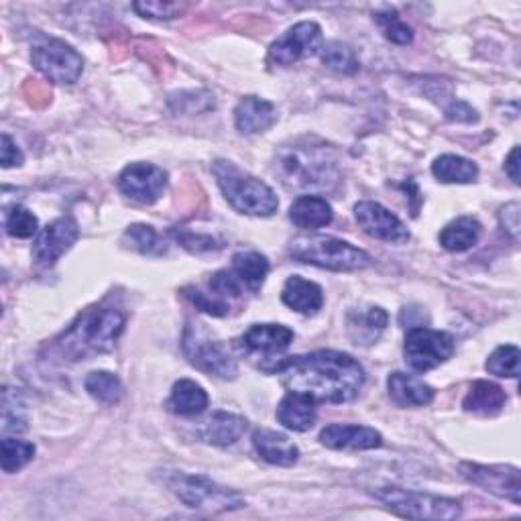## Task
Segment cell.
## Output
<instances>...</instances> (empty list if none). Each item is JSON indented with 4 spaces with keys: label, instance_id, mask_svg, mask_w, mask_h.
<instances>
[{
    "label": "cell",
    "instance_id": "1",
    "mask_svg": "<svg viewBox=\"0 0 521 521\" xmlns=\"http://www.w3.org/2000/svg\"><path fill=\"white\" fill-rule=\"evenodd\" d=\"M267 371L279 375L285 389L308 395L316 403H346L365 385V371L359 361L338 351L287 357Z\"/></svg>",
    "mask_w": 521,
    "mask_h": 521
},
{
    "label": "cell",
    "instance_id": "2",
    "mask_svg": "<svg viewBox=\"0 0 521 521\" xmlns=\"http://www.w3.org/2000/svg\"><path fill=\"white\" fill-rule=\"evenodd\" d=\"M127 324L123 308L102 302L84 310L78 320L51 344V355L78 363L114 349Z\"/></svg>",
    "mask_w": 521,
    "mask_h": 521
},
{
    "label": "cell",
    "instance_id": "3",
    "mask_svg": "<svg viewBox=\"0 0 521 521\" xmlns=\"http://www.w3.org/2000/svg\"><path fill=\"white\" fill-rule=\"evenodd\" d=\"M277 169L292 188H330L338 182V159L328 145L296 143L279 153Z\"/></svg>",
    "mask_w": 521,
    "mask_h": 521
},
{
    "label": "cell",
    "instance_id": "4",
    "mask_svg": "<svg viewBox=\"0 0 521 521\" xmlns=\"http://www.w3.org/2000/svg\"><path fill=\"white\" fill-rule=\"evenodd\" d=\"M153 477L190 509L224 513L243 509L247 505L241 493L222 487L204 475H188L184 471L163 469L157 471Z\"/></svg>",
    "mask_w": 521,
    "mask_h": 521
},
{
    "label": "cell",
    "instance_id": "5",
    "mask_svg": "<svg viewBox=\"0 0 521 521\" xmlns=\"http://www.w3.org/2000/svg\"><path fill=\"white\" fill-rule=\"evenodd\" d=\"M212 173L226 202L237 212L249 216H271L277 212L279 200L275 192L265 182L249 176L233 161L216 159L212 163Z\"/></svg>",
    "mask_w": 521,
    "mask_h": 521
},
{
    "label": "cell",
    "instance_id": "6",
    "mask_svg": "<svg viewBox=\"0 0 521 521\" xmlns=\"http://www.w3.org/2000/svg\"><path fill=\"white\" fill-rule=\"evenodd\" d=\"M292 255L300 263L316 265L328 271H361L371 263V257L363 251L353 247L351 243L334 239V237H302L296 239L289 247Z\"/></svg>",
    "mask_w": 521,
    "mask_h": 521
},
{
    "label": "cell",
    "instance_id": "7",
    "mask_svg": "<svg viewBox=\"0 0 521 521\" xmlns=\"http://www.w3.org/2000/svg\"><path fill=\"white\" fill-rule=\"evenodd\" d=\"M371 495L395 515L408 519H454L462 513V507L456 499L405 491L399 487H383L371 491Z\"/></svg>",
    "mask_w": 521,
    "mask_h": 521
},
{
    "label": "cell",
    "instance_id": "8",
    "mask_svg": "<svg viewBox=\"0 0 521 521\" xmlns=\"http://www.w3.org/2000/svg\"><path fill=\"white\" fill-rule=\"evenodd\" d=\"M33 66L55 84H76L84 70L82 55L62 39L45 37L31 49Z\"/></svg>",
    "mask_w": 521,
    "mask_h": 521
},
{
    "label": "cell",
    "instance_id": "9",
    "mask_svg": "<svg viewBox=\"0 0 521 521\" xmlns=\"http://www.w3.org/2000/svg\"><path fill=\"white\" fill-rule=\"evenodd\" d=\"M182 349L186 359L200 371L208 375H216L222 379H235L237 377V361L228 353L226 346L220 340H214L208 332L202 328L188 326L184 332Z\"/></svg>",
    "mask_w": 521,
    "mask_h": 521
},
{
    "label": "cell",
    "instance_id": "10",
    "mask_svg": "<svg viewBox=\"0 0 521 521\" xmlns=\"http://www.w3.org/2000/svg\"><path fill=\"white\" fill-rule=\"evenodd\" d=\"M454 353V338L442 330H430L426 326L410 328L405 336L403 355L416 373H428L446 363Z\"/></svg>",
    "mask_w": 521,
    "mask_h": 521
},
{
    "label": "cell",
    "instance_id": "11",
    "mask_svg": "<svg viewBox=\"0 0 521 521\" xmlns=\"http://www.w3.org/2000/svg\"><path fill=\"white\" fill-rule=\"evenodd\" d=\"M324 45L320 25L312 21H302L289 27L277 41L269 47V64L279 68H289L304 57L320 53Z\"/></svg>",
    "mask_w": 521,
    "mask_h": 521
},
{
    "label": "cell",
    "instance_id": "12",
    "mask_svg": "<svg viewBox=\"0 0 521 521\" xmlns=\"http://www.w3.org/2000/svg\"><path fill=\"white\" fill-rule=\"evenodd\" d=\"M80 228L72 216H62L41 228L33 243V259L47 269L60 261L78 241Z\"/></svg>",
    "mask_w": 521,
    "mask_h": 521
},
{
    "label": "cell",
    "instance_id": "13",
    "mask_svg": "<svg viewBox=\"0 0 521 521\" xmlns=\"http://www.w3.org/2000/svg\"><path fill=\"white\" fill-rule=\"evenodd\" d=\"M460 475L469 483L501 499H507L513 505L521 503V477H519V469L515 467H505V465L485 467V465H475V462H465V465H460Z\"/></svg>",
    "mask_w": 521,
    "mask_h": 521
},
{
    "label": "cell",
    "instance_id": "14",
    "mask_svg": "<svg viewBox=\"0 0 521 521\" xmlns=\"http://www.w3.org/2000/svg\"><path fill=\"white\" fill-rule=\"evenodd\" d=\"M117 184L127 198L139 204H153L167 188V171L153 163H131L121 171Z\"/></svg>",
    "mask_w": 521,
    "mask_h": 521
},
{
    "label": "cell",
    "instance_id": "15",
    "mask_svg": "<svg viewBox=\"0 0 521 521\" xmlns=\"http://www.w3.org/2000/svg\"><path fill=\"white\" fill-rule=\"evenodd\" d=\"M355 218L359 226L373 239L395 243V245L410 241V230L405 228V224L393 212H389L379 202H371V200L359 202L355 206Z\"/></svg>",
    "mask_w": 521,
    "mask_h": 521
},
{
    "label": "cell",
    "instance_id": "16",
    "mask_svg": "<svg viewBox=\"0 0 521 521\" xmlns=\"http://www.w3.org/2000/svg\"><path fill=\"white\" fill-rule=\"evenodd\" d=\"M320 442L330 450H373L383 444V436L369 426L332 424L320 432Z\"/></svg>",
    "mask_w": 521,
    "mask_h": 521
},
{
    "label": "cell",
    "instance_id": "17",
    "mask_svg": "<svg viewBox=\"0 0 521 521\" xmlns=\"http://www.w3.org/2000/svg\"><path fill=\"white\" fill-rule=\"evenodd\" d=\"M235 123L245 135L265 133L277 123V108L259 96H245L235 108Z\"/></svg>",
    "mask_w": 521,
    "mask_h": 521
},
{
    "label": "cell",
    "instance_id": "18",
    "mask_svg": "<svg viewBox=\"0 0 521 521\" xmlns=\"http://www.w3.org/2000/svg\"><path fill=\"white\" fill-rule=\"evenodd\" d=\"M294 342V330L281 324H253L241 338V346L251 353H283Z\"/></svg>",
    "mask_w": 521,
    "mask_h": 521
},
{
    "label": "cell",
    "instance_id": "19",
    "mask_svg": "<svg viewBox=\"0 0 521 521\" xmlns=\"http://www.w3.org/2000/svg\"><path fill=\"white\" fill-rule=\"evenodd\" d=\"M316 401L308 395L289 391L277 405V420L292 432H308L316 424Z\"/></svg>",
    "mask_w": 521,
    "mask_h": 521
},
{
    "label": "cell",
    "instance_id": "20",
    "mask_svg": "<svg viewBox=\"0 0 521 521\" xmlns=\"http://www.w3.org/2000/svg\"><path fill=\"white\" fill-rule=\"evenodd\" d=\"M253 448L265 462L275 467H294L300 458V448L275 430H257L253 434Z\"/></svg>",
    "mask_w": 521,
    "mask_h": 521
},
{
    "label": "cell",
    "instance_id": "21",
    "mask_svg": "<svg viewBox=\"0 0 521 521\" xmlns=\"http://www.w3.org/2000/svg\"><path fill=\"white\" fill-rule=\"evenodd\" d=\"M281 302L287 308H292L294 312L312 316L322 308L324 292H322V287L318 283L308 281L300 275H294V277H289L283 285Z\"/></svg>",
    "mask_w": 521,
    "mask_h": 521
},
{
    "label": "cell",
    "instance_id": "22",
    "mask_svg": "<svg viewBox=\"0 0 521 521\" xmlns=\"http://www.w3.org/2000/svg\"><path fill=\"white\" fill-rule=\"evenodd\" d=\"M389 397L401 405V408H424L432 403L434 389L426 385L422 379L408 373H391L387 379Z\"/></svg>",
    "mask_w": 521,
    "mask_h": 521
},
{
    "label": "cell",
    "instance_id": "23",
    "mask_svg": "<svg viewBox=\"0 0 521 521\" xmlns=\"http://www.w3.org/2000/svg\"><path fill=\"white\" fill-rule=\"evenodd\" d=\"M247 430V420L235 414L228 412H214L208 420L202 422L198 436L214 446H230L235 444L237 440H241V436Z\"/></svg>",
    "mask_w": 521,
    "mask_h": 521
},
{
    "label": "cell",
    "instance_id": "24",
    "mask_svg": "<svg viewBox=\"0 0 521 521\" xmlns=\"http://www.w3.org/2000/svg\"><path fill=\"white\" fill-rule=\"evenodd\" d=\"M483 226L473 216H460L446 224L440 233V245L450 253H465L479 243Z\"/></svg>",
    "mask_w": 521,
    "mask_h": 521
},
{
    "label": "cell",
    "instance_id": "25",
    "mask_svg": "<svg viewBox=\"0 0 521 521\" xmlns=\"http://www.w3.org/2000/svg\"><path fill=\"white\" fill-rule=\"evenodd\" d=\"M208 401V393L202 385L190 379H180L171 389L167 408L178 416H200L208 408Z\"/></svg>",
    "mask_w": 521,
    "mask_h": 521
},
{
    "label": "cell",
    "instance_id": "26",
    "mask_svg": "<svg viewBox=\"0 0 521 521\" xmlns=\"http://www.w3.org/2000/svg\"><path fill=\"white\" fill-rule=\"evenodd\" d=\"M505 401H507L505 391L497 383L475 381L465 401H462V408H465L469 414L491 418L505 408Z\"/></svg>",
    "mask_w": 521,
    "mask_h": 521
},
{
    "label": "cell",
    "instance_id": "27",
    "mask_svg": "<svg viewBox=\"0 0 521 521\" xmlns=\"http://www.w3.org/2000/svg\"><path fill=\"white\" fill-rule=\"evenodd\" d=\"M387 322V312L373 306L367 310H353L349 314V320H346V326H349V336L355 340V344H373L387 328Z\"/></svg>",
    "mask_w": 521,
    "mask_h": 521
},
{
    "label": "cell",
    "instance_id": "28",
    "mask_svg": "<svg viewBox=\"0 0 521 521\" xmlns=\"http://www.w3.org/2000/svg\"><path fill=\"white\" fill-rule=\"evenodd\" d=\"M289 218L304 230H316L322 226H328L334 218L332 206L326 202V198L320 196H300L292 208H289Z\"/></svg>",
    "mask_w": 521,
    "mask_h": 521
},
{
    "label": "cell",
    "instance_id": "29",
    "mask_svg": "<svg viewBox=\"0 0 521 521\" xmlns=\"http://www.w3.org/2000/svg\"><path fill=\"white\" fill-rule=\"evenodd\" d=\"M432 173L442 184H471L479 178V167L467 157L442 155L432 163Z\"/></svg>",
    "mask_w": 521,
    "mask_h": 521
},
{
    "label": "cell",
    "instance_id": "30",
    "mask_svg": "<svg viewBox=\"0 0 521 521\" xmlns=\"http://www.w3.org/2000/svg\"><path fill=\"white\" fill-rule=\"evenodd\" d=\"M233 273L251 292H259L269 273V261L257 251H243L233 257Z\"/></svg>",
    "mask_w": 521,
    "mask_h": 521
},
{
    "label": "cell",
    "instance_id": "31",
    "mask_svg": "<svg viewBox=\"0 0 521 521\" xmlns=\"http://www.w3.org/2000/svg\"><path fill=\"white\" fill-rule=\"evenodd\" d=\"M320 60L328 70H332L336 74L351 76V74L359 72V60H357L355 51L340 41H330V43L322 45Z\"/></svg>",
    "mask_w": 521,
    "mask_h": 521
},
{
    "label": "cell",
    "instance_id": "32",
    "mask_svg": "<svg viewBox=\"0 0 521 521\" xmlns=\"http://www.w3.org/2000/svg\"><path fill=\"white\" fill-rule=\"evenodd\" d=\"M27 430L25 401L19 389L5 387L3 391V434H23Z\"/></svg>",
    "mask_w": 521,
    "mask_h": 521
},
{
    "label": "cell",
    "instance_id": "33",
    "mask_svg": "<svg viewBox=\"0 0 521 521\" xmlns=\"http://www.w3.org/2000/svg\"><path fill=\"white\" fill-rule=\"evenodd\" d=\"M84 387L94 399H98L102 403H117L123 397V383L117 375L110 371L90 373L86 377Z\"/></svg>",
    "mask_w": 521,
    "mask_h": 521
},
{
    "label": "cell",
    "instance_id": "34",
    "mask_svg": "<svg viewBox=\"0 0 521 521\" xmlns=\"http://www.w3.org/2000/svg\"><path fill=\"white\" fill-rule=\"evenodd\" d=\"M0 450H3L0 452V465H3L5 473L21 471L35 456V446L17 438H5L0 442Z\"/></svg>",
    "mask_w": 521,
    "mask_h": 521
},
{
    "label": "cell",
    "instance_id": "35",
    "mask_svg": "<svg viewBox=\"0 0 521 521\" xmlns=\"http://www.w3.org/2000/svg\"><path fill=\"white\" fill-rule=\"evenodd\" d=\"M123 243L143 255H163L165 253V243L159 239L153 226L147 224H133L127 228V233L123 237Z\"/></svg>",
    "mask_w": 521,
    "mask_h": 521
},
{
    "label": "cell",
    "instance_id": "36",
    "mask_svg": "<svg viewBox=\"0 0 521 521\" xmlns=\"http://www.w3.org/2000/svg\"><path fill=\"white\" fill-rule=\"evenodd\" d=\"M5 230L13 239H31L39 233V220L29 208L15 204L5 210Z\"/></svg>",
    "mask_w": 521,
    "mask_h": 521
},
{
    "label": "cell",
    "instance_id": "37",
    "mask_svg": "<svg viewBox=\"0 0 521 521\" xmlns=\"http://www.w3.org/2000/svg\"><path fill=\"white\" fill-rule=\"evenodd\" d=\"M519 359H521V353L517 346L505 344L493 351V355L487 359L485 369L495 377L517 379L519 377Z\"/></svg>",
    "mask_w": 521,
    "mask_h": 521
},
{
    "label": "cell",
    "instance_id": "38",
    "mask_svg": "<svg viewBox=\"0 0 521 521\" xmlns=\"http://www.w3.org/2000/svg\"><path fill=\"white\" fill-rule=\"evenodd\" d=\"M375 19H377V23L383 27L385 37H387L391 43H395V45H408V43H412V39H414L412 29L401 21V17H399L393 9H385V11L377 13Z\"/></svg>",
    "mask_w": 521,
    "mask_h": 521
},
{
    "label": "cell",
    "instance_id": "39",
    "mask_svg": "<svg viewBox=\"0 0 521 521\" xmlns=\"http://www.w3.org/2000/svg\"><path fill=\"white\" fill-rule=\"evenodd\" d=\"M210 289L212 294L220 300H224L228 304V300H237L243 296L245 285L241 283V279L233 273V269H222L218 273L212 275L210 279Z\"/></svg>",
    "mask_w": 521,
    "mask_h": 521
},
{
    "label": "cell",
    "instance_id": "40",
    "mask_svg": "<svg viewBox=\"0 0 521 521\" xmlns=\"http://www.w3.org/2000/svg\"><path fill=\"white\" fill-rule=\"evenodd\" d=\"M184 296L196 306V310L204 312V314H210V316H216V318H222V316H228L230 312V304H226L224 300L216 298L214 294H204L202 289L198 287H184L182 289Z\"/></svg>",
    "mask_w": 521,
    "mask_h": 521
},
{
    "label": "cell",
    "instance_id": "41",
    "mask_svg": "<svg viewBox=\"0 0 521 521\" xmlns=\"http://www.w3.org/2000/svg\"><path fill=\"white\" fill-rule=\"evenodd\" d=\"M133 9L145 19L169 21V19H176L178 15H182L186 5H180V3H135Z\"/></svg>",
    "mask_w": 521,
    "mask_h": 521
},
{
    "label": "cell",
    "instance_id": "42",
    "mask_svg": "<svg viewBox=\"0 0 521 521\" xmlns=\"http://www.w3.org/2000/svg\"><path fill=\"white\" fill-rule=\"evenodd\" d=\"M0 161H3L5 169L19 167L25 161L23 151L17 147V143L11 139V135H3V147H0Z\"/></svg>",
    "mask_w": 521,
    "mask_h": 521
},
{
    "label": "cell",
    "instance_id": "43",
    "mask_svg": "<svg viewBox=\"0 0 521 521\" xmlns=\"http://www.w3.org/2000/svg\"><path fill=\"white\" fill-rule=\"evenodd\" d=\"M501 218V226L507 235H511L513 239L519 237V204L511 202L505 208H501L499 212Z\"/></svg>",
    "mask_w": 521,
    "mask_h": 521
},
{
    "label": "cell",
    "instance_id": "44",
    "mask_svg": "<svg viewBox=\"0 0 521 521\" xmlns=\"http://www.w3.org/2000/svg\"><path fill=\"white\" fill-rule=\"evenodd\" d=\"M446 117L450 121H458V123H475L479 121L477 117V110L471 108L467 102H452L448 108H446Z\"/></svg>",
    "mask_w": 521,
    "mask_h": 521
},
{
    "label": "cell",
    "instance_id": "45",
    "mask_svg": "<svg viewBox=\"0 0 521 521\" xmlns=\"http://www.w3.org/2000/svg\"><path fill=\"white\" fill-rule=\"evenodd\" d=\"M505 171L509 173V178L513 184H519V149L513 147L507 161H505Z\"/></svg>",
    "mask_w": 521,
    "mask_h": 521
}]
</instances>
